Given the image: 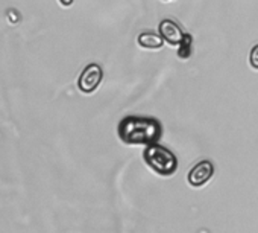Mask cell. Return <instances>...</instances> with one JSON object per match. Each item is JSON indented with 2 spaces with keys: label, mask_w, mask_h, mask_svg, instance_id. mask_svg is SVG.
<instances>
[{
  "label": "cell",
  "mask_w": 258,
  "mask_h": 233,
  "mask_svg": "<svg viewBox=\"0 0 258 233\" xmlns=\"http://www.w3.org/2000/svg\"><path fill=\"white\" fill-rule=\"evenodd\" d=\"M143 159H145L146 165L154 172H157L158 175H163V177H170L178 169V160H176L175 154L172 151H169L167 148L157 145V144L149 145L145 150Z\"/></svg>",
  "instance_id": "2"
},
{
  "label": "cell",
  "mask_w": 258,
  "mask_h": 233,
  "mask_svg": "<svg viewBox=\"0 0 258 233\" xmlns=\"http://www.w3.org/2000/svg\"><path fill=\"white\" fill-rule=\"evenodd\" d=\"M160 35L170 46H181V43L185 38V34L182 32L181 26L170 19H164L160 23Z\"/></svg>",
  "instance_id": "5"
},
{
  "label": "cell",
  "mask_w": 258,
  "mask_h": 233,
  "mask_svg": "<svg viewBox=\"0 0 258 233\" xmlns=\"http://www.w3.org/2000/svg\"><path fill=\"white\" fill-rule=\"evenodd\" d=\"M139 44L143 48V49H151V51H157V49H161L163 44H164V40L161 35H157L154 32H142L137 38Z\"/></svg>",
  "instance_id": "6"
},
{
  "label": "cell",
  "mask_w": 258,
  "mask_h": 233,
  "mask_svg": "<svg viewBox=\"0 0 258 233\" xmlns=\"http://www.w3.org/2000/svg\"><path fill=\"white\" fill-rule=\"evenodd\" d=\"M59 2L64 5V7H70L73 4V0H59Z\"/></svg>",
  "instance_id": "9"
},
{
  "label": "cell",
  "mask_w": 258,
  "mask_h": 233,
  "mask_svg": "<svg viewBox=\"0 0 258 233\" xmlns=\"http://www.w3.org/2000/svg\"><path fill=\"white\" fill-rule=\"evenodd\" d=\"M249 63H250V67L258 70V44H255L249 54Z\"/></svg>",
  "instance_id": "8"
},
{
  "label": "cell",
  "mask_w": 258,
  "mask_h": 233,
  "mask_svg": "<svg viewBox=\"0 0 258 233\" xmlns=\"http://www.w3.org/2000/svg\"><path fill=\"white\" fill-rule=\"evenodd\" d=\"M191 54V37L185 35L184 41L181 43V49H179V57L181 58H188Z\"/></svg>",
  "instance_id": "7"
},
{
  "label": "cell",
  "mask_w": 258,
  "mask_h": 233,
  "mask_svg": "<svg viewBox=\"0 0 258 233\" xmlns=\"http://www.w3.org/2000/svg\"><path fill=\"white\" fill-rule=\"evenodd\" d=\"M102 78H103L102 67L99 64H88L79 76L78 87L82 93H93L100 85Z\"/></svg>",
  "instance_id": "3"
},
{
  "label": "cell",
  "mask_w": 258,
  "mask_h": 233,
  "mask_svg": "<svg viewBox=\"0 0 258 233\" xmlns=\"http://www.w3.org/2000/svg\"><path fill=\"white\" fill-rule=\"evenodd\" d=\"M118 137L127 145H154L161 137V124L152 118L126 116L118 124Z\"/></svg>",
  "instance_id": "1"
},
{
  "label": "cell",
  "mask_w": 258,
  "mask_h": 233,
  "mask_svg": "<svg viewBox=\"0 0 258 233\" xmlns=\"http://www.w3.org/2000/svg\"><path fill=\"white\" fill-rule=\"evenodd\" d=\"M214 174V166L210 160H202L196 163L188 172V183L193 188H202L207 184Z\"/></svg>",
  "instance_id": "4"
}]
</instances>
